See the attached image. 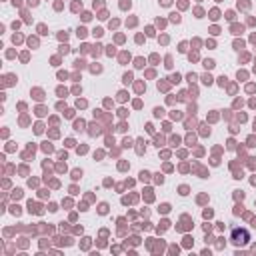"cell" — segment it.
<instances>
[{
	"mask_svg": "<svg viewBox=\"0 0 256 256\" xmlns=\"http://www.w3.org/2000/svg\"><path fill=\"white\" fill-rule=\"evenodd\" d=\"M248 240H250L248 230H244V228H234L232 230V242L234 244H246Z\"/></svg>",
	"mask_w": 256,
	"mask_h": 256,
	"instance_id": "cell-1",
	"label": "cell"
}]
</instances>
